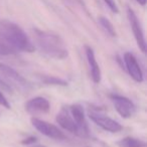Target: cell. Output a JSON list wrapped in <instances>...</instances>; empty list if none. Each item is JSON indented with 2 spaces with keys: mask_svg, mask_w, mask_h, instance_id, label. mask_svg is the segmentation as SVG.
Instances as JSON below:
<instances>
[{
  "mask_svg": "<svg viewBox=\"0 0 147 147\" xmlns=\"http://www.w3.org/2000/svg\"><path fill=\"white\" fill-rule=\"evenodd\" d=\"M33 36L39 51L49 57L55 59H65L69 55V51L59 35L49 31L33 30Z\"/></svg>",
  "mask_w": 147,
  "mask_h": 147,
  "instance_id": "1",
  "label": "cell"
},
{
  "mask_svg": "<svg viewBox=\"0 0 147 147\" xmlns=\"http://www.w3.org/2000/svg\"><path fill=\"white\" fill-rule=\"evenodd\" d=\"M0 33L16 51H24V53L34 51L35 47L32 41L24 32V30L16 23L6 19L0 20Z\"/></svg>",
  "mask_w": 147,
  "mask_h": 147,
  "instance_id": "2",
  "label": "cell"
},
{
  "mask_svg": "<svg viewBox=\"0 0 147 147\" xmlns=\"http://www.w3.org/2000/svg\"><path fill=\"white\" fill-rule=\"evenodd\" d=\"M31 124L38 132H40L45 136L49 137L51 139H55V140H63V139H65V135L63 134V131L61 129H59V127H57L55 125L51 124V123L32 117L31 118Z\"/></svg>",
  "mask_w": 147,
  "mask_h": 147,
  "instance_id": "3",
  "label": "cell"
},
{
  "mask_svg": "<svg viewBox=\"0 0 147 147\" xmlns=\"http://www.w3.org/2000/svg\"><path fill=\"white\" fill-rule=\"evenodd\" d=\"M109 97H110V100L112 101L116 111L123 118H130V117H132L135 114L136 106H135L134 103L130 99H128L127 97L115 94L110 95Z\"/></svg>",
  "mask_w": 147,
  "mask_h": 147,
  "instance_id": "4",
  "label": "cell"
},
{
  "mask_svg": "<svg viewBox=\"0 0 147 147\" xmlns=\"http://www.w3.org/2000/svg\"><path fill=\"white\" fill-rule=\"evenodd\" d=\"M0 73L5 77L6 82L11 87H18L20 89H27L29 87V84L20 74H18L14 69H12L9 65H5L3 63H0Z\"/></svg>",
  "mask_w": 147,
  "mask_h": 147,
  "instance_id": "5",
  "label": "cell"
},
{
  "mask_svg": "<svg viewBox=\"0 0 147 147\" xmlns=\"http://www.w3.org/2000/svg\"><path fill=\"white\" fill-rule=\"evenodd\" d=\"M127 16H128L133 34H134V37L136 39V42L138 45L139 49H141L142 53H146V41H145V36H144L142 26H141L140 21H139L137 15L135 14V12L130 7L127 8Z\"/></svg>",
  "mask_w": 147,
  "mask_h": 147,
  "instance_id": "6",
  "label": "cell"
},
{
  "mask_svg": "<svg viewBox=\"0 0 147 147\" xmlns=\"http://www.w3.org/2000/svg\"><path fill=\"white\" fill-rule=\"evenodd\" d=\"M89 118H90L96 125H98L99 127H101V128L104 129V130L108 131V132L116 133L123 129L122 125H121L120 123L113 120L112 118L106 116V115L101 114V113L90 112L89 113Z\"/></svg>",
  "mask_w": 147,
  "mask_h": 147,
  "instance_id": "7",
  "label": "cell"
},
{
  "mask_svg": "<svg viewBox=\"0 0 147 147\" xmlns=\"http://www.w3.org/2000/svg\"><path fill=\"white\" fill-rule=\"evenodd\" d=\"M57 122L59 123V125L65 130L69 131V132L76 134L78 136H81V131L79 126L77 125V123L75 122L74 118L71 117L69 111L67 108H61V110L59 111V113L57 115Z\"/></svg>",
  "mask_w": 147,
  "mask_h": 147,
  "instance_id": "8",
  "label": "cell"
},
{
  "mask_svg": "<svg viewBox=\"0 0 147 147\" xmlns=\"http://www.w3.org/2000/svg\"><path fill=\"white\" fill-rule=\"evenodd\" d=\"M124 63L130 77L137 83L143 82V73L136 57L131 53H124Z\"/></svg>",
  "mask_w": 147,
  "mask_h": 147,
  "instance_id": "9",
  "label": "cell"
},
{
  "mask_svg": "<svg viewBox=\"0 0 147 147\" xmlns=\"http://www.w3.org/2000/svg\"><path fill=\"white\" fill-rule=\"evenodd\" d=\"M69 113H71V117L74 118L75 122L79 126L81 131V136L86 137L89 135V128L88 124H87L86 117H85V111L84 108L81 106L80 104H74L69 107Z\"/></svg>",
  "mask_w": 147,
  "mask_h": 147,
  "instance_id": "10",
  "label": "cell"
},
{
  "mask_svg": "<svg viewBox=\"0 0 147 147\" xmlns=\"http://www.w3.org/2000/svg\"><path fill=\"white\" fill-rule=\"evenodd\" d=\"M51 105L45 98L42 97H35L28 100L25 104V110L28 113H47L49 111Z\"/></svg>",
  "mask_w": 147,
  "mask_h": 147,
  "instance_id": "11",
  "label": "cell"
},
{
  "mask_svg": "<svg viewBox=\"0 0 147 147\" xmlns=\"http://www.w3.org/2000/svg\"><path fill=\"white\" fill-rule=\"evenodd\" d=\"M85 51H86V57L88 59L89 65H90V71H91V76H92V80L95 84H99L101 82V78H102V74H101V69L99 67L98 63H97L96 57H95L94 51L91 47L86 45L85 47Z\"/></svg>",
  "mask_w": 147,
  "mask_h": 147,
  "instance_id": "12",
  "label": "cell"
},
{
  "mask_svg": "<svg viewBox=\"0 0 147 147\" xmlns=\"http://www.w3.org/2000/svg\"><path fill=\"white\" fill-rule=\"evenodd\" d=\"M117 145L119 147H147L145 141L133 138V137H125V138L119 140L117 142Z\"/></svg>",
  "mask_w": 147,
  "mask_h": 147,
  "instance_id": "13",
  "label": "cell"
},
{
  "mask_svg": "<svg viewBox=\"0 0 147 147\" xmlns=\"http://www.w3.org/2000/svg\"><path fill=\"white\" fill-rule=\"evenodd\" d=\"M38 79L43 84H47V85H55V86H63V87L67 86V81L63 80L61 78H57V77L40 75V76H38Z\"/></svg>",
  "mask_w": 147,
  "mask_h": 147,
  "instance_id": "14",
  "label": "cell"
},
{
  "mask_svg": "<svg viewBox=\"0 0 147 147\" xmlns=\"http://www.w3.org/2000/svg\"><path fill=\"white\" fill-rule=\"evenodd\" d=\"M16 53L12 45L3 37V35L0 33V55L4 57V55H11Z\"/></svg>",
  "mask_w": 147,
  "mask_h": 147,
  "instance_id": "15",
  "label": "cell"
},
{
  "mask_svg": "<svg viewBox=\"0 0 147 147\" xmlns=\"http://www.w3.org/2000/svg\"><path fill=\"white\" fill-rule=\"evenodd\" d=\"M99 22H100L101 26L106 30V32L109 35H111L112 37L116 36V30H115V27L113 26V24L111 23V21L108 18L104 16H100L99 17Z\"/></svg>",
  "mask_w": 147,
  "mask_h": 147,
  "instance_id": "16",
  "label": "cell"
},
{
  "mask_svg": "<svg viewBox=\"0 0 147 147\" xmlns=\"http://www.w3.org/2000/svg\"><path fill=\"white\" fill-rule=\"evenodd\" d=\"M104 2L107 4V6L111 9V11L114 13H118L119 12V9L118 6H117L116 2H115V0H104Z\"/></svg>",
  "mask_w": 147,
  "mask_h": 147,
  "instance_id": "17",
  "label": "cell"
},
{
  "mask_svg": "<svg viewBox=\"0 0 147 147\" xmlns=\"http://www.w3.org/2000/svg\"><path fill=\"white\" fill-rule=\"evenodd\" d=\"M0 105L5 107L6 109H10V104H9L8 100H7L6 97L3 95V93L1 91H0Z\"/></svg>",
  "mask_w": 147,
  "mask_h": 147,
  "instance_id": "18",
  "label": "cell"
},
{
  "mask_svg": "<svg viewBox=\"0 0 147 147\" xmlns=\"http://www.w3.org/2000/svg\"><path fill=\"white\" fill-rule=\"evenodd\" d=\"M36 142V138L33 136H30V137H27V138H25L24 140L21 141V144L23 145H30V144H34V143Z\"/></svg>",
  "mask_w": 147,
  "mask_h": 147,
  "instance_id": "19",
  "label": "cell"
},
{
  "mask_svg": "<svg viewBox=\"0 0 147 147\" xmlns=\"http://www.w3.org/2000/svg\"><path fill=\"white\" fill-rule=\"evenodd\" d=\"M146 1L147 0H136V2H138L140 5H142V6H145L146 5Z\"/></svg>",
  "mask_w": 147,
  "mask_h": 147,
  "instance_id": "20",
  "label": "cell"
}]
</instances>
